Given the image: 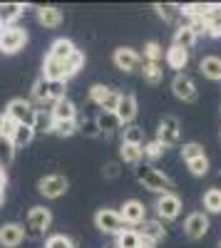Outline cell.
<instances>
[{
  "instance_id": "obj_5",
  "label": "cell",
  "mask_w": 221,
  "mask_h": 248,
  "mask_svg": "<svg viewBox=\"0 0 221 248\" xmlns=\"http://www.w3.org/2000/svg\"><path fill=\"white\" fill-rule=\"evenodd\" d=\"M25 43H28V32L20 25H8L0 32V52H5V55L20 52L25 47Z\"/></svg>"
},
{
  "instance_id": "obj_11",
  "label": "cell",
  "mask_w": 221,
  "mask_h": 248,
  "mask_svg": "<svg viewBox=\"0 0 221 248\" xmlns=\"http://www.w3.org/2000/svg\"><path fill=\"white\" fill-rule=\"evenodd\" d=\"M37 191L45 199H60L67 191V179L63 174H47L37 181Z\"/></svg>"
},
{
  "instance_id": "obj_16",
  "label": "cell",
  "mask_w": 221,
  "mask_h": 248,
  "mask_svg": "<svg viewBox=\"0 0 221 248\" xmlns=\"http://www.w3.org/2000/svg\"><path fill=\"white\" fill-rule=\"evenodd\" d=\"M117 119L125 124H132L134 117H137V97L134 94H119V102H117V109H114Z\"/></svg>"
},
{
  "instance_id": "obj_43",
  "label": "cell",
  "mask_w": 221,
  "mask_h": 248,
  "mask_svg": "<svg viewBox=\"0 0 221 248\" xmlns=\"http://www.w3.org/2000/svg\"><path fill=\"white\" fill-rule=\"evenodd\" d=\"M13 132H15V122L5 112H0V139H10Z\"/></svg>"
},
{
  "instance_id": "obj_15",
  "label": "cell",
  "mask_w": 221,
  "mask_h": 248,
  "mask_svg": "<svg viewBox=\"0 0 221 248\" xmlns=\"http://www.w3.org/2000/svg\"><path fill=\"white\" fill-rule=\"evenodd\" d=\"M172 92H174L176 99H182V102H196V85H194V79L182 75V72L172 79Z\"/></svg>"
},
{
  "instance_id": "obj_24",
  "label": "cell",
  "mask_w": 221,
  "mask_h": 248,
  "mask_svg": "<svg viewBox=\"0 0 221 248\" xmlns=\"http://www.w3.org/2000/svg\"><path fill=\"white\" fill-rule=\"evenodd\" d=\"M199 70H202V75L206 79H221V57L216 55H206L202 62H199Z\"/></svg>"
},
{
  "instance_id": "obj_42",
  "label": "cell",
  "mask_w": 221,
  "mask_h": 248,
  "mask_svg": "<svg viewBox=\"0 0 221 248\" xmlns=\"http://www.w3.org/2000/svg\"><path fill=\"white\" fill-rule=\"evenodd\" d=\"M77 132H82L85 137H99V129H97V122L85 117V119H79L77 122Z\"/></svg>"
},
{
  "instance_id": "obj_14",
  "label": "cell",
  "mask_w": 221,
  "mask_h": 248,
  "mask_svg": "<svg viewBox=\"0 0 221 248\" xmlns=\"http://www.w3.org/2000/svg\"><path fill=\"white\" fill-rule=\"evenodd\" d=\"M157 141H162L164 147H176L179 144V119L176 117H164L157 127Z\"/></svg>"
},
{
  "instance_id": "obj_21",
  "label": "cell",
  "mask_w": 221,
  "mask_h": 248,
  "mask_svg": "<svg viewBox=\"0 0 221 248\" xmlns=\"http://www.w3.org/2000/svg\"><path fill=\"white\" fill-rule=\"evenodd\" d=\"M75 50H77V47H75L72 40H67V37H57L55 43L50 45L47 57H50V60H70V55H72Z\"/></svg>"
},
{
  "instance_id": "obj_34",
  "label": "cell",
  "mask_w": 221,
  "mask_h": 248,
  "mask_svg": "<svg viewBox=\"0 0 221 248\" xmlns=\"http://www.w3.org/2000/svg\"><path fill=\"white\" fill-rule=\"evenodd\" d=\"M204 209L209 214H221V189H206L204 191Z\"/></svg>"
},
{
  "instance_id": "obj_6",
  "label": "cell",
  "mask_w": 221,
  "mask_h": 248,
  "mask_svg": "<svg viewBox=\"0 0 221 248\" xmlns=\"http://www.w3.org/2000/svg\"><path fill=\"white\" fill-rule=\"evenodd\" d=\"M90 102L97 105L102 112H114L117 109V102H119V92L105 85H92L90 87Z\"/></svg>"
},
{
  "instance_id": "obj_7",
  "label": "cell",
  "mask_w": 221,
  "mask_h": 248,
  "mask_svg": "<svg viewBox=\"0 0 221 248\" xmlns=\"http://www.w3.org/2000/svg\"><path fill=\"white\" fill-rule=\"evenodd\" d=\"M154 209L159 214V221H174V218H179V214H182V199H179L174 191L162 194V196H157Z\"/></svg>"
},
{
  "instance_id": "obj_27",
  "label": "cell",
  "mask_w": 221,
  "mask_h": 248,
  "mask_svg": "<svg viewBox=\"0 0 221 248\" xmlns=\"http://www.w3.org/2000/svg\"><path fill=\"white\" fill-rule=\"evenodd\" d=\"M35 139V132H32V127H25V124H15V132H13V137H10V144L15 149H23V147H28V144Z\"/></svg>"
},
{
  "instance_id": "obj_13",
  "label": "cell",
  "mask_w": 221,
  "mask_h": 248,
  "mask_svg": "<svg viewBox=\"0 0 221 248\" xmlns=\"http://www.w3.org/2000/svg\"><path fill=\"white\" fill-rule=\"evenodd\" d=\"M184 233H187V238H191V241L204 238V236L209 233V216H206L204 211L189 214L187 221H184Z\"/></svg>"
},
{
  "instance_id": "obj_22",
  "label": "cell",
  "mask_w": 221,
  "mask_h": 248,
  "mask_svg": "<svg viewBox=\"0 0 221 248\" xmlns=\"http://www.w3.org/2000/svg\"><path fill=\"white\" fill-rule=\"evenodd\" d=\"M196 35H194V30L184 23V25H179L176 30H174V47H182V50H191L194 45H196Z\"/></svg>"
},
{
  "instance_id": "obj_3",
  "label": "cell",
  "mask_w": 221,
  "mask_h": 248,
  "mask_svg": "<svg viewBox=\"0 0 221 248\" xmlns=\"http://www.w3.org/2000/svg\"><path fill=\"white\" fill-rule=\"evenodd\" d=\"M50 223H52V214L50 209H45V206H32V209L28 211V218H25V226H23V231L28 238H43L50 229Z\"/></svg>"
},
{
  "instance_id": "obj_18",
  "label": "cell",
  "mask_w": 221,
  "mask_h": 248,
  "mask_svg": "<svg viewBox=\"0 0 221 248\" xmlns=\"http://www.w3.org/2000/svg\"><path fill=\"white\" fill-rule=\"evenodd\" d=\"M50 117H52V122H72V119H77V107H75V102L67 99V97L52 102Z\"/></svg>"
},
{
  "instance_id": "obj_44",
  "label": "cell",
  "mask_w": 221,
  "mask_h": 248,
  "mask_svg": "<svg viewBox=\"0 0 221 248\" xmlns=\"http://www.w3.org/2000/svg\"><path fill=\"white\" fill-rule=\"evenodd\" d=\"M154 10H157V15L164 20V23H169L172 20V10H174V5H162V3H157L154 5Z\"/></svg>"
},
{
  "instance_id": "obj_20",
  "label": "cell",
  "mask_w": 221,
  "mask_h": 248,
  "mask_svg": "<svg viewBox=\"0 0 221 248\" xmlns=\"http://www.w3.org/2000/svg\"><path fill=\"white\" fill-rule=\"evenodd\" d=\"M95 122H97L99 134H114V132L122 129V122L117 119L114 112H99V114L95 117Z\"/></svg>"
},
{
  "instance_id": "obj_37",
  "label": "cell",
  "mask_w": 221,
  "mask_h": 248,
  "mask_svg": "<svg viewBox=\"0 0 221 248\" xmlns=\"http://www.w3.org/2000/svg\"><path fill=\"white\" fill-rule=\"evenodd\" d=\"M15 159V147L10 139H0V169H8Z\"/></svg>"
},
{
  "instance_id": "obj_9",
  "label": "cell",
  "mask_w": 221,
  "mask_h": 248,
  "mask_svg": "<svg viewBox=\"0 0 221 248\" xmlns=\"http://www.w3.org/2000/svg\"><path fill=\"white\" fill-rule=\"evenodd\" d=\"M95 226H97L102 233H107V236H117L119 231L125 229L122 218H119V214H117L114 209H99V211L95 214Z\"/></svg>"
},
{
  "instance_id": "obj_26",
  "label": "cell",
  "mask_w": 221,
  "mask_h": 248,
  "mask_svg": "<svg viewBox=\"0 0 221 248\" xmlns=\"http://www.w3.org/2000/svg\"><path fill=\"white\" fill-rule=\"evenodd\" d=\"M142 238H139L137 229H122L117 233V241H114V248H142Z\"/></svg>"
},
{
  "instance_id": "obj_25",
  "label": "cell",
  "mask_w": 221,
  "mask_h": 248,
  "mask_svg": "<svg viewBox=\"0 0 221 248\" xmlns=\"http://www.w3.org/2000/svg\"><path fill=\"white\" fill-rule=\"evenodd\" d=\"M204 23H206V35L221 37V5H209Z\"/></svg>"
},
{
  "instance_id": "obj_45",
  "label": "cell",
  "mask_w": 221,
  "mask_h": 248,
  "mask_svg": "<svg viewBox=\"0 0 221 248\" xmlns=\"http://www.w3.org/2000/svg\"><path fill=\"white\" fill-rule=\"evenodd\" d=\"M105 176H107V179H117V176H119V164H117V161H110L107 167H105Z\"/></svg>"
},
{
  "instance_id": "obj_8",
  "label": "cell",
  "mask_w": 221,
  "mask_h": 248,
  "mask_svg": "<svg viewBox=\"0 0 221 248\" xmlns=\"http://www.w3.org/2000/svg\"><path fill=\"white\" fill-rule=\"evenodd\" d=\"M112 62L117 70L122 72H139L142 70V55L132 47H117L114 55H112Z\"/></svg>"
},
{
  "instance_id": "obj_33",
  "label": "cell",
  "mask_w": 221,
  "mask_h": 248,
  "mask_svg": "<svg viewBox=\"0 0 221 248\" xmlns=\"http://www.w3.org/2000/svg\"><path fill=\"white\" fill-rule=\"evenodd\" d=\"M32 132L35 134H50L52 132V117H50V112L45 114L43 109H37L35 122H32Z\"/></svg>"
},
{
  "instance_id": "obj_50",
  "label": "cell",
  "mask_w": 221,
  "mask_h": 248,
  "mask_svg": "<svg viewBox=\"0 0 221 248\" xmlns=\"http://www.w3.org/2000/svg\"><path fill=\"white\" fill-rule=\"evenodd\" d=\"M105 248H114V246H105Z\"/></svg>"
},
{
  "instance_id": "obj_23",
  "label": "cell",
  "mask_w": 221,
  "mask_h": 248,
  "mask_svg": "<svg viewBox=\"0 0 221 248\" xmlns=\"http://www.w3.org/2000/svg\"><path fill=\"white\" fill-rule=\"evenodd\" d=\"M25 13V5L23 3H0V23L5 28L8 25H15V20Z\"/></svg>"
},
{
  "instance_id": "obj_39",
  "label": "cell",
  "mask_w": 221,
  "mask_h": 248,
  "mask_svg": "<svg viewBox=\"0 0 221 248\" xmlns=\"http://www.w3.org/2000/svg\"><path fill=\"white\" fill-rule=\"evenodd\" d=\"M187 169H189L194 176H204V174H209V159H206V154H204V156H199V159L187 161Z\"/></svg>"
},
{
  "instance_id": "obj_49",
  "label": "cell",
  "mask_w": 221,
  "mask_h": 248,
  "mask_svg": "<svg viewBox=\"0 0 221 248\" xmlns=\"http://www.w3.org/2000/svg\"><path fill=\"white\" fill-rule=\"evenodd\" d=\"M142 248H154V246H142Z\"/></svg>"
},
{
  "instance_id": "obj_48",
  "label": "cell",
  "mask_w": 221,
  "mask_h": 248,
  "mask_svg": "<svg viewBox=\"0 0 221 248\" xmlns=\"http://www.w3.org/2000/svg\"><path fill=\"white\" fill-rule=\"evenodd\" d=\"M3 28H5V25H3V23H0V32H3Z\"/></svg>"
},
{
  "instance_id": "obj_2",
  "label": "cell",
  "mask_w": 221,
  "mask_h": 248,
  "mask_svg": "<svg viewBox=\"0 0 221 248\" xmlns=\"http://www.w3.org/2000/svg\"><path fill=\"white\" fill-rule=\"evenodd\" d=\"M134 176H137V181L144 186L147 191H152V194H169L172 189H174V181L167 176V174H162L159 169H154V167H149V164H139V167L134 169Z\"/></svg>"
},
{
  "instance_id": "obj_4",
  "label": "cell",
  "mask_w": 221,
  "mask_h": 248,
  "mask_svg": "<svg viewBox=\"0 0 221 248\" xmlns=\"http://www.w3.org/2000/svg\"><path fill=\"white\" fill-rule=\"evenodd\" d=\"M5 114L15 122V124H25V127H32V122H35V105L30 99H23V97H15L8 102V107H5Z\"/></svg>"
},
{
  "instance_id": "obj_38",
  "label": "cell",
  "mask_w": 221,
  "mask_h": 248,
  "mask_svg": "<svg viewBox=\"0 0 221 248\" xmlns=\"http://www.w3.org/2000/svg\"><path fill=\"white\" fill-rule=\"evenodd\" d=\"M45 248H77L75 241L65 233H52L47 241H45Z\"/></svg>"
},
{
  "instance_id": "obj_47",
  "label": "cell",
  "mask_w": 221,
  "mask_h": 248,
  "mask_svg": "<svg viewBox=\"0 0 221 248\" xmlns=\"http://www.w3.org/2000/svg\"><path fill=\"white\" fill-rule=\"evenodd\" d=\"M3 201H5V194H3V191H0V206H3Z\"/></svg>"
},
{
  "instance_id": "obj_36",
  "label": "cell",
  "mask_w": 221,
  "mask_h": 248,
  "mask_svg": "<svg viewBox=\"0 0 221 248\" xmlns=\"http://www.w3.org/2000/svg\"><path fill=\"white\" fill-rule=\"evenodd\" d=\"M164 152H167V147H164L162 141H157V139L147 141L144 147H142V156H144V159H149V161H157L159 156H164Z\"/></svg>"
},
{
  "instance_id": "obj_31",
  "label": "cell",
  "mask_w": 221,
  "mask_h": 248,
  "mask_svg": "<svg viewBox=\"0 0 221 248\" xmlns=\"http://www.w3.org/2000/svg\"><path fill=\"white\" fill-rule=\"evenodd\" d=\"M139 72H142L147 85H159V82H162V75H164L162 65H154V62H142V70Z\"/></svg>"
},
{
  "instance_id": "obj_29",
  "label": "cell",
  "mask_w": 221,
  "mask_h": 248,
  "mask_svg": "<svg viewBox=\"0 0 221 248\" xmlns=\"http://www.w3.org/2000/svg\"><path fill=\"white\" fill-rule=\"evenodd\" d=\"M32 102L35 105H52V99H50V82L47 79H35V85H32Z\"/></svg>"
},
{
  "instance_id": "obj_32",
  "label": "cell",
  "mask_w": 221,
  "mask_h": 248,
  "mask_svg": "<svg viewBox=\"0 0 221 248\" xmlns=\"http://www.w3.org/2000/svg\"><path fill=\"white\" fill-rule=\"evenodd\" d=\"M119 156H122L125 164H132V167H139V161H142V147H132V144H122V149H119Z\"/></svg>"
},
{
  "instance_id": "obj_40",
  "label": "cell",
  "mask_w": 221,
  "mask_h": 248,
  "mask_svg": "<svg viewBox=\"0 0 221 248\" xmlns=\"http://www.w3.org/2000/svg\"><path fill=\"white\" fill-rule=\"evenodd\" d=\"M77 132V119L72 122H52V134L57 137H72Z\"/></svg>"
},
{
  "instance_id": "obj_41",
  "label": "cell",
  "mask_w": 221,
  "mask_h": 248,
  "mask_svg": "<svg viewBox=\"0 0 221 248\" xmlns=\"http://www.w3.org/2000/svg\"><path fill=\"white\" fill-rule=\"evenodd\" d=\"M199 156H204V147H202V144L189 141V144H184V147H182V159H184V164L191 161V159H199Z\"/></svg>"
},
{
  "instance_id": "obj_46",
  "label": "cell",
  "mask_w": 221,
  "mask_h": 248,
  "mask_svg": "<svg viewBox=\"0 0 221 248\" xmlns=\"http://www.w3.org/2000/svg\"><path fill=\"white\" fill-rule=\"evenodd\" d=\"M5 181H8V176H5V171L0 169V191H3V186H5Z\"/></svg>"
},
{
  "instance_id": "obj_17",
  "label": "cell",
  "mask_w": 221,
  "mask_h": 248,
  "mask_svg": "<svg viewBox=\"0 0 221 248\" xmlns=\"http://www.w3.org/2000/svg\"><path fill=\"white\" fill-rule=\"evenodd\" d=\"M25 238V231L20 223H3L0 226V246L3 248H15Z\"/></svg>"
},
{
  "instance_id": "obj_12",
  "label": "cell",
  "mask_w": 221,
  "mask_h": 248,
  "mask_svg": "<svg viewBox=\"0 0 221 248\" xmlns=\"http://www.w3.org/2000/svg\"><path fill=\"white\" fill-rule=\"evenodd\" d=\"M117 214H119V218H122L125 226H139V223L147 221V209H144V203L137 201V199L125 201L122 209H119Z\"/></svg>"
},
{
  "instance_id": "obj_35",
  "label": "cell",
  "mask_w": 221,
  "mask_h": 248,
  "mask_svg": "<svg viewBox=\"0 0 221 248\" xmlns=\"http://www.w3.org/2000/svg\"><path fill=\"white\" fill-rule=\"evenodd\" d=\"M164 57V50L162 45L157 43V40H149V43L144 45V55H142V62H154V65H159V60Z\"/></svg>"
},
{
  "instance_id": "obj_10",
  "label": "cell",
  "mask_w": 221,
  "mask_h": 248,
  "mask_svg": "<svg viewBox=\"0 0 221 248\" xmlns=\"http://www.w3.org/2000/svg\"><path fill=\"white\" fill-rule=\"evenodd\" d=\"M139 226H142V229H137V233H139V238H142L144 246H157V243H162L167 238V229L159 218H147Z\"/></svg>"
},
{
  "instance_id": "obj_19",
  "label": "cell",
  "mask_w": 221,
  "mask_h": 248,
  "mask_svg": "<svg viewBox=\"0 0 221 248\" xmlns=\"http://www.w3.org/2000/svg\"><path fill=\"white\" fill-rule=\"evenodd\" d=\"M37 23L52 30V28H60L63 25V10H57L52 5H43V8H37Z\"/></svg>"
},
{
  "instance_id": "obj_28",
  "label": "cell",
  "mask_w": 221,
  "mask_h": 248,
  "mask_svg": "<svg viewBox=\"0 0 221 248\" xmlns=\"http://www.w3.org/2000/svg\"><path fill=\"white\" fill-rule=\"evenodd\" d=\"M164 60H167V65H169L172 70H184L187 62H189V52L182 50V47H174V45H172V47L167 50Z\"/></svg>"
},
{
  "instance_id": "obj_1",
  "label": "cell",
  "mask_w": 221,
  "mask_h": 248,
  "mask_svg": "<svg viewBox=\"0 0 221 248\" xmlns=\"http://www.w3.org/2000/svg\"><path fill=\"white\" fill-rule=\"evenodd\" d=\"M82 65H85V52L82 50H75L70 55V60H50V57H45L43 79H47V82H67L70 77H75L79 72Z\"/></svg>"
},
{
  "instance_id": "obj_30",
  "label": "cell",
  "mask_w": 221,
  "mask_h": 248,
  "mask_svg": "<svg viewBox=\"0 0 221 248\" xmlns=\"http://www.w3.org/2000/svg\"><path fill=\"white\" fill-rule=\"evenodd\" d=\"M122 144H132V147H144V132L137 124H127L122 129Z\"/></svg>"
}]
</instances>
